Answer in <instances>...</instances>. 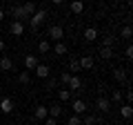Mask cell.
Here are the masks:
<instances>
[{
	"instance_id": "ba28073f",
	"label": "cell",
	"mask_w": 133,
	"mask_h": 125,
	"mask_svg": "<svg viewBox=\"0 0 133 125\" xmlns=\"http://www.w3.org/2000/svg\"><path fill=\"white\" fill-rule=\"evenodd\" d=\"M38 56H36V54H27V56H24V67H27V72H33V69L38 67Z\"/></svg>"
},
{
	"instance_id": "5b68a950",
	"label": "cell",
	"mask_w": 133,
	"mask_h": 125,
	"mask_svg": "<svg viewBox=\"0 0 133 125\" xmlns=\"http://www.w3.org/2000/svg\"><path fill=\"white\" fill-rule=\"evenodd\" d=\"M11 16H14L16 22H24V20H29L27 14L22 11V5H11Z\"/></svg>"
},
{
	"instance_id": "836d02e7",
	"label": "cell",
	"mask_w": 133,
	"mask_h": 125,
	"mask_svg": "<svg viewBox=\"0 0 133 125\" xmlns=\"http://www.w3.org/2000/svg\"><path fill=\"white\" fill-rule=\"evenodd\" d=\"M44 125H58V121L51 118V116H47V118H44Z\"/></svg>"
},
{
	"instance_id": "d4e9b609",
	"label": "cell",
	"mask_w": 133,
	"mask_h": 125,
	"mask_svg": "<svg viewBox=\"0 0 133 125\" xmlns=\"http://www.w3.org/2000/svg\"><path fill=\"white\" fill-rule=\"evenodd\" d=\"M69 9H71L73 14H82V11H84V2L76 0V2H71V5H69Z\"/></svg>"
},
{
	"instance_id": "52a82bcc",
	"label": "cell",
	"mask_w": 133,
	"mask_h": 125,
	"mask_svg": "<svg viewBox=\"0 0 133 125\" xmlns=\"http://www.w3.org/2000/svg\"><path fill=\"white\" fill-rule=\"evenodd\" d=\"M80 69H93V65H95V58L91 56V54H82V58L80 60Z\"/></svg>"
},
{
	"instance_id": "e0dca14e",
	"label": "cell",
	"mask_w": 133,
	"mask_h": 125,
	"mask_svg": "<svg viewBox=\"0 0 133 125\" xmlns=\"http://www.w3.org/2000/svg\"><path fill=\"white\" fill-rule=\"evenodd\" d=\"M113 78H115L118 83H127V69L115 67V69H113Z\"/></svg>"
},
{
	"instance_id": "d6a6232c",
	"label": "cell",
	"mask_w": 133,
	"mask_h": 125,
	"mask_svg": "<svg viewBox=\"0 0 133 125\" xmlns=\"http://www.w3.org/2000/svg\"><path fill=\"white\" fill-rule=\"evenodd\" d=\"M124 56H127V58H133V47H131V45H127V49H124Z\"/></svg>"
},
{
	"instance_id": "6da1fadb",
	"label": "cell",
	"mask_w": 133,
	"mask_h": 125,
	"mask_svg": "<svg viewBox=\"0 0 133 125\" xmlns=\"http://www.w3.org/2000/svg\"><path fill=\"white\" fill-rule=\"evenodd\" d=\"M44 20H47V9H38L31 18H29V29L36 31L38 27H42V25H44Z\"/></svg>"
},
{
	"instance_id": "44dd1931",
	"label": "cell",
	"mask_w": 133,
	"mask_h": 125,
	"mask_svg": "<svg viewBox=\"0 0 133 125\" xmlns=\"http://www.w3.org/2000/svg\"><path fill=\"white\" fill-rule=\"evenodd\" d=\"M113 45H115V36H111V34H104V36H102V47L113 49Z\"/></svg>"
},
{
	"instance_id": "5bb4252c",
	"label": "cell",
	"mask_w": 133,
	"mask_h": 125,
	"mask_svg": "<svg viewBox=\"0 0 133 125\" xmlns=\"http://www.w3.org/2000/svg\"><path fill=\"white\" fill-rule=\"evenodd\" d=\"M9 31L14 36H22L24 34V22H16V20H14V22L9 25Z\"/></svg>"
},
{
	"instance_id": "ac0fdd59",
	"label": "cell",
	"mask_w": 133,
	"mask_h": 125,
	"mask_svg": "<svg viewBox=\"0 0 133 125\" xmlns=\"http://www.w3.org/2000/svg\"><path fill=\"white\" fill-rule=\"evenodd\" d=\"M22 11L27 14V18H31V16L38 11V7H36V2H24V5H22Z\"/></svg>"
},
{
	"instance_id": "74e56055",
	"label": "cell",
	"mask_w": 133,
	"mask_h": 125,
	"mask_svg": "<svg viewBox=\"0 0 133 125\" xmlns=\"http://www.w3.org/2000/svg\"><path fill=\"white\" fill-rule=\"evenodd\" d=\"M102 125H111V123H102Z\"/></svg>"
},
{
	"instance_id": "8fae6325",
	"label": "cell",
	"mask_w": 133,
	"mask_h": 125,
	"mask_svg": "<svg viewBox=\"0 0 133 125\" xmlns=\"http://www.w3.org/2000/svg\"><path fill=\"white\" fill-rule=\"evenodd\" d=\"M66 89L69 92H80L82 89V78L80 76H71V81L66 83Z\"/></svg>"
},
{
	"instance_id": "8992f818",
	"label": "cell",
	"mask_w": 133,
	"mask_h": 125,
	"mask_svg": "<svg viewBox=\"0 0 133 125\" xmlns=\"http://www.w3.org/2000/svg\"><path fill=\"white\" fill-rule=\"evenodd\" d=\"M71 110H73V114H76V116H82L89 107H87V103L82 101V98H76V101L71 103Z\"/></svg>"
},
{
	"instance_id": "9c48e42d",
	"label": "cell",
	"mask_w": 133,
	"mask_h": 125,
	"mask_svg": "<svg viewBox=\"0 0 133 125\" xmlns=\"http://www.w3.org/2000/svg\"><path fill=\"white\" fill-rule=\"evenodd\" d=\"M33 72H36V76H38V78H44V81L51 76V69H49V65H44V62H38V67L33 69Z\"/></svg>"
},
{
	"instance_id": "7a4b0ae2",
	"label": "cell",
	"mask_w": 133,
	"mask_h": 125,
	"mask_svg": "<svg viewBox=\"0 0 133 125\" xmlns=\"http://www.w3.org/2000/svg\"><path fill=\"white\" fill-rule=\"evenodd\" d=\"M47 36H49V40L60 43V40L64 38V29H62L60 25H51V27H49V31H47Z\"/></svg>"
},
{
	"instance_id": "2e32d148",
	"label": "cell",
	"mask_w": 133,
	"mask_h": 125,
	"mask_svg": "<svg viewBox=\"0 0 133 125\" xmlns=\"http://www.w3.org/2000/svg\"><path fill=\"white\" fill-rule=\"evenodd\" d=\"M0 69H2V72H11V69H14V60H11L9 56H2L0 58Z\"/></svg>"
},
{
	"instance_id": "4dcf8cb0",
	"label": "cell",
	"mask_w": 133,
	"mask_h": 125,
	"mask_svg": "<svg viewBox=\"0 0 133 125\" xmlns=\"http://www.w3.org/2000/svg\"><path fill=\"white\" fill-rule=\"evenodd\" d=\"M71 76H73V74H71V72H66V69H64V72H62V74H60V83H62V85H64V87H66V83L71 81Z\"/></svg>"
},
{
	"instance_id": "9a60e30c",
	"label": "cell",
	"mask_w": 133,
	"mask_h": 125,
	"mask_svg": "<svg viewBox=\"0 0 133 125\" xmlns=\"http://www.w3.org/2000/svg\"><path fill=\"white\" fill-rule=\"evenodd\" d=\"M53 54H56V56H64V54H69V47H66L64 40L56 43V47H53Z\"/></svg>"
},
{
	"instance_id": "83f0119b",
	"label": "cell",
	"mask_w": 133,
	"mask_h": 125,
	"mask_svg": "<svg viewBox=\"0 0 133 125\" xmlns=\"http://www.w3.org/2000/svg\"><path fill=\"white\" fill-rule=\"evenodd\" d=\"M95 123H98V116H93V114H84L82 125H95Z\"/></svg>"
},
{
	"instance_id": "ffe728a7",
	"label": "cell",
	"mask_w": 133,
	"mask_h": 125,
	"mask_svg": "<svg viewBox=\"0 0 133 125\" xmlns=\"http://www.w3.org/2000/svg\"><path fill=\"white\" fill-rule=\"evenodd\" d=\"M58 101H60V103H69V101H71V92L66 89V87H64V89H58Z\"/></svg>"
},
{
	"instance_id": "4fadbf2b",
	"label": "cell",
	"mask_w": 133,
	"mask_h": 125,
	"mask_svg": "<svg viewBox=\"0 0 133 125\" xmlns=\"http://www.w3.org/2000/svg\"><path fill=\"white\" fill-rule=\"evenodd\" d=\"M47 112H49V116H51V118L58 121V116L62 114V105H60V103H51V105L47 107Z\"/></svg>"
},
{
	"instance_id": "4316f807",
	"label": "cell",
	"mask_w": 133,
	"mask_h": 125,
	"mask_svg": "<svg viewBox=\"0 0 133 125\" xmlns=\"http://www.w3.org/2000/svg\"><path fill=\"white\" fill-rule=\"evenodd\" d=\"M56 87H58V78L49 76V78H47V83H44V89H47V92H51V89H56Z\"/></svg>"
},
{
	"instance_id": "7402d4cb",
	"label": "cell",
	"mask_w": 133,
	"mask_h": 125,
	"mask_svg": "<svg viewBox=\"0 0 133 125\" xmlns=\"http://www.w3.org/2000/svg\"><path fill=\"white\" fill-rule=\"evenodd\" d=\"M120 116H122L124 121H129L133 116V107L131 105H122V107H120Z\"/></svg>"
},
{
	"instance_id": "d590c367",
	"label": "cell",
	"mask_w": 133,
	"mask_h": 125,
	"mask_svg": "<svg viewBox=\"0 0 133 125\" xmlns=\"http://www.w3.org/2000/svg\"><path fill=\"white\" fill-rule=\"evenodd\" d=\"M0 52H5V40L0 38Z\"/></svg>"
},
{
	"instance_id": "f546056e",
	"label": "cell",
	"mask_w": 133,
	"mask_h": 125,
	"mask_svg": "<svg viewBox=\"0 0 133 125\" xmlns=\"http://www.w3.org/2000/svg\"><path fill=\"white\" fill-rule=\"evenodd\" d=\"M109 101H111V103H120V101H122V92H120V89H113Z\"/></svg>"
},
{
	"instance_id": "603a6c76",
	"label": "cell",
	"mask_w": 133,
	"mask_h": 125,
	"mask_svg": "<svg viewBox=\"0 0 133 125\" xmlns=\"http://www.w3.org/2000/svg\"><path fill=\"white\" fill-rule=\"evenodd\" d=\"M131 36H133V29H131V25H124V27L120 29V38H124V40H131Z\"/></svg>"
},
{
	"instance_id": "f35d334b",
	"label": "cell",
	"mask_w": 133,
	"mask_h": 125,
	"mask_svg": "<svg viewBox=\"0 0 133 125\" xmlns=\"http://www.w3.org/2000/svg\"><path fill=\"white\" fill-rule=\"evenodd\" d=\"M0 98H2V96H0Z\"/></svg>"
},
{
	"instance_id": "1f68e13d",
	"label": "cell",
	"mask_w": 133,
	"mask_h": 125,
	"mask_svg": "<svg viewBox=\"0 0 133 125\" xmlns=\"http://www.w3.org/2000/svg\"><path fill=\"white\" fill-rule=\"evenodd\" d=\"M69 72H80V62H78V58H71V60H69Z\"/></svg>"
},
{
	"instance_id": "d6986e66",
	"label": "cell",
	"mask_w": 133,
	"mask_h": 125,
	"mask_svg": "<svg viewBox=\"0 0 133 125\" xmlns=\"http://www.w3.org/2000/svg\"><path fill=\"white\" fill-rule=\"evenodd\" d=\"M100 58H102V60H111V58H113L115 56V52H113V49H109V47H100Z\"/></svg>"
},
{
	"instance_id": "8d00e7d4",
	"label": "cell",
	"mask_w": 133,
	"mask_h": 125,
	"mask_svg": "<svg viewBox=\"0 0 133 125\" xmlns=\"http://www.w3.org/2000/svg\"><path fill=\"white\" fill-rule=\"evenodd\" d=\"M2 18H5V11H2V7H0V20H2Z\"/></svg>"
},
{
	"instance_id": "3957f363",
	"label": "cell",
	"mask_w": 133,
	"mask_h": 125,
	"mask_svg": "<svg viewBox=\"0 0 133 125\" xmlns=\"http://www.w3.org/2000/svg\"><path fill=\"white\" fill-rule=\"evenodd\" d=\"M14 107H16L14 98H9V96L0 98V114H11V112H14Z\"/></svg>"
},
{
	"instance_id": "277c9868",
	"label": "cell",
	"mask_w": 133,
	"mask_h": 125,
	"mask_svg": "<svg viewBox=\"0 0 133 125\" xmlns=\"http://www.w3.org/2000/svg\"><path fill=\"white\" fill-rule=\"evenodd\" d=\"M95 107H98L102 114H109V112H111V101L104 96V94H100V98L95 101Z\"/></svg>"
},
{
	"instance_id": "cb8c5ba5",
	"label": "cell",
	"mask_w": 133,
	"mask_h": 125,
	"mask_svg": "<svg viewBox=\"0 0 133 125\" xmlns=\"http://www.w3.org/2000/svg\"><path fill=\"white\" fill-rule=\"evenodd\" d=\"M38 52H40V54H49V52H51V43H49L47 38L40 40V43H38Z\"/></svg>"
},
{
	"instance_id": "484cf974",
	"label": "cell",
	"mask_w": 133,
	"mask_h": 125,
	"mask_svg": "<svg viewBox=\"0 0 133 125\" xmlns=\"http://www.w3.org/2000/svg\"><path fill=\"white\" fill-rule=\"evenodd\" d=\"M18 83L20 85H29V83H31V74L29 72H20L18 74Z\"/></svg>"
},
{
	"instance_id": "7c38bea8",
	"label": "cell",
	"mask_w": 133,
	"mask_h": 125,
	"mask_svg": "<svg viewBox=\"0 0 133 125\" xmlns=\"http://www.w3.org/2000/svg\"><path fill=\"white\" fill-rule=\"evenodd\" d=\"M98 36H100V31H98L95 27H87V29H84V40H87V43L98 40Z\"/></svg>"
},
{
	"instance_id": "f1b7e54d",
	"label": "cell",
	"mask_w": 133,
	"mask_h": 125,
	"mask_svg": "<svg viewBox=\"0 0 133 125\" xmlns=\"http://www.w3.org/2000/svg\"><path fill=\"white\" fill-rule=\"evenodd\" d=\"M66 125H82V116H76V114H71L69 118H66Z\"/></svg>"
},
{
	"instance_id": "30bf717a",
	"label": "cell",
	"mask_w": 133,
	"mask_h": 125,
	"mask_svg": "<svg viewBox=\"0 0 133 125\" xmlns=\"http://www.w3.org/2000/svg\"><path fill=\"white\" fill-rule=\"evenodd\" d=\"M47 116H49L47 105H36V110H33V121H44Z\"/></svg>"
},
{
	"instance_id": "e575fe53",
	"label": "cell",
	"mask_w": 133,
	"mask_h": 125,
	"mask_svg": "<svg viewBox=\"0 0 133 125\" xmlns=\"http://www.w3.org/2000/svg\"><path fill=\"white\" fill-rule=\"evenodd\" d=\"M124 98H127V105H131V101H133V92H127V96H124Z\"/></svg>"
}]
</instances>
